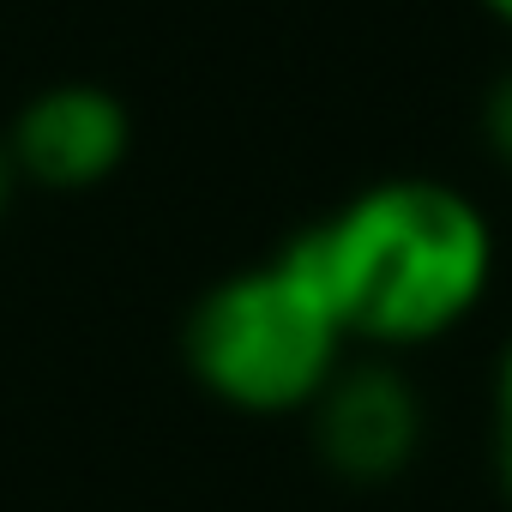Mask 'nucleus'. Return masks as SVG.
<instances>
[{"label": "nucleus", "instance_id": "nucleus-1", "mask_svg": "<svg viewBox=\"0 0 512 512\" xmlns=\"http://www.w3.org/2000/svg\"><path fill=\"white\" fill-rule=\"evenodd\" d=\"M290 247L326 290L338 326L374 344H422L458 326L494 266L482 211L440 181L368 187Z\"/></svg>", "mask_w": 512, "mask_h": 512}, {"label": "nucleus", "instance_id": "nucleus-2", "mask_svg": "<svg viewBox=\"0 0 512 512\" xmlns=\"http://www.w3.org/2000/svg\"><path fill=\"white\" fill-rule=\"evenodd\" d=\"M338 314L302 253L284 247L272 266H253L205 290L187 320L193 374L235 410H296L338 374Z\"/></svg>", "mask_w": 512, "mask_h": 512}, {"label": "nucleus", "instance_id": "nucleus-3", "mask_svg": "<svg viewBox=\"0 0 512 512\" xmlns=\"http://www.w3.org/2000/svg\"><path fill=\"white\" fill-rule=\"evenodd\" d=\"M127 139H133V121H127L115 91H103V85H49L19 109L7 157L31 181H43L55 193H79V187H97L121 169Z\"/></svg>", "mask_w": 512, "mask_h": 512}, {"label": "nucleus", "instance_id": "nucleus-4", "mask_svg": "<svg viewBox=\"0 0 512 512\" xmlns=\"http://www.w3.org/2000/svg\"><path fill=\"white\" fill-rule=\"evenodd\" d=\"M314 404H320L314 446H320L326 470L344 482H392L422 440V410L392 368L332 374L314 392Z\"/></svg>", "mask_w": 512, "mask_h": 512}, {"label": "nucleus", "instance_id": "nucleus-5", "mask_svg": "<svg viewBox=\"0 0 512 512\" xmlns=\"http://www.w3.org/2000/svg\"><path fill=\"white\" fill-rule=\"evenodd\" d=\"M482 127H488V145H494V157L512 169V73L488 91V109H482Z\"/></svg>", "mask_w": 512, "mask_h": 512}, {"label": "nucleus", "instance_id": "nucleus-6", "mask_svg": "<svg viewBox=\"0 0 512 512\" xmlns=\"http://www.w3.org/2000/svg\"><path fill=\"white\" fill-rule=\"evenodd\" d=\"M7 187H13V157H7V145H0V211H7Z\"/></svg>", "mask_w": 512, "mask_h": 512}, {"label": "nucleus", "instance_id": "nucleus-7", "mask_svg": "<svg viewBox=\"0 0 512 512\" xmlns=\"http://www.w3.org/2000/svg\"><path fill=\"white\" fill-rule=\"evenodd\" d=\"M500 470H506V494H512V422H506V440H500Z\"/></svg>", "mask_w": 512, "mask_h": 512}, {"label": "nucleus", "instance_id": "nucleus-8", "mask_svg": "<svg viewBox=\"0 0 512 512\" xmlns=\"http://www.w3.org/2000/svg\"><path fill=\"white\" fill-rule=\"evenodd\" d=\"M500 404H506V422H512V356H506V374H500Z\"/></svg>", "mask_w": 512, "mask_h": 512}, {"label": "nucleus", "instance_id": "nucleus-9", "mask_svg": "<svg viewBox=\"0 0 512 512\" xmlns=\"http://www.w3.org/2000/svg\"><path fill=\"white\" fill-rule=\"evenodd\" d=\"M482 7H488V13H494L500 25H512V0H482Z\"/></svg>", "mask_w": 512, "mask_h": 512}]
</instances>
